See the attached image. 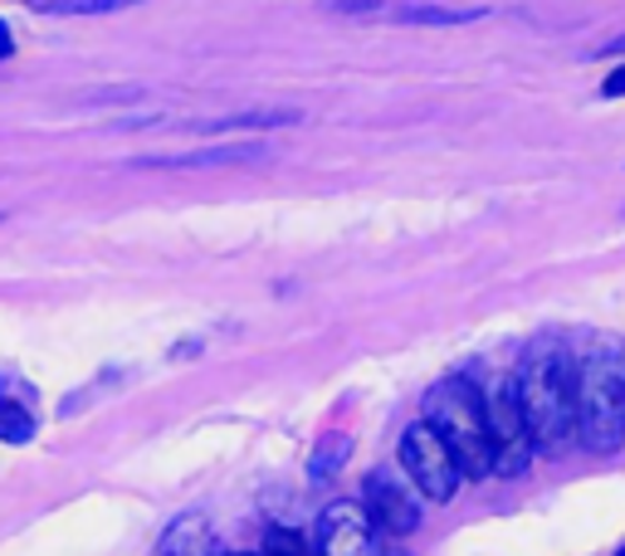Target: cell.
Returning a JSON list of instances; mask_svg holds the SVG:
<instances>
[{"label": "cell", "instance_id": "cell-7", "mask_svg": "<svg viewBox=\"0 0 625 556\" xmlns=\"http://www.w3.org/2000/svg\"><path fill=\"white\" fill-rule=\"evenodd\" d=\"M269 156H274V142H211V146H191V152L132 156L128 166H138V171H215V166L269 162Z\"/></svg>", "mask_w": 625, "mask_h": 556}, {"label": "cell", "instance_id": "cell-18", "mask_svg": "<svg viewBox=\"0 0 625 556\" xmlns=\"http://www.w3.org/2000/svg\"><path fill=\"white\" fill-rule=\"evenodd\" d=\"M0 59H10V30H6V20H0Z\"/></svg>", "mask_w": 625, "mask_h": 556}, {"label": "cell", "instance_id": "cell-14", "mask_svg": "<svg viewBox=\"0 0 625 556\" xmlns=\"http://www.w3.org/2000/svg\"><path fill=\"white\" fill-rule=\"evenodd\" d=\"M40 16H113L122 0H34Z\"/></svg>", "mask_w": 625, "mask_h": 556}, {"label": "cell", "instance_id": "cell-11", "mask_svg": "<svg viewBox=\"0 0 625 556\" xmlns=\"http://www.w3.org/2000/svg\"><path fill=\"white\" fill-rule=\"evenodd\" d=\"M386 16L401 24H474L488 16V6H396Z\"/></svg>", "mask_w": 625, "mask_h": 556}, {"label": "cell", "instance_id": "cell-6", "mask_svg": "<svg viewBox=\"0 0 625 556\" xmlns=\"http://www.w3.org/2000/svg\"><path fill=\"white\" fill-rule=\"evenodd\" d=\"M317 556H386L382 533L376 523L366 517L362 503H327L323 517H317V533H313Z\"/></svg>", "mask_w": 625, "mask_h": 556}, {"label": "cell", "instance_id": "cell-4", "mask_svg": "<svg viewBox=\"0 0 625 556\" xmlns=\"http://www.w3.org/2000/svg\"><path fill=\"white\" fill-rule=\"evenodd\" d=\"M484 415H488V449H494V474L518 478L533 459V435L523 419L518 401V381H494V391L484 395Z\"/></svg>", "mask_w": 625, "mask_h": 556}, {"label": "cell", "instance_id": "cell-10", "mask_svg": "<svg viewBox=\"0 0 625 556\" xmlns=\"http://www.w3.org/2000/svg\"><path fill=\"white\" fill-rule=\"evenodd\" d=\"M157 556H220V542H215V527L205 523L201 513H187L162 533L157 542Z\"/></svg>", "mask_w": 625, "mask_h": 556}, {"label": "cell", "instance_id": "cell-16", "mask_svg": "<svg viewBox=\"0 0 625 556\" xmlns=\"http://www.w3.org/2000/svg\"><path fill=\"white\" fill-rule=\"evenodd\" d=\"M602 93H606V98H621V93H625V64H616V69H611V73H606V83H602Z\"/></svg>", "mask_w": 625, "mask_h": 556}, {"label": "cell", "instance_id": "cell-5", "mask_svg": "<svg viewBox=\"0 0 625 556\" xmlns=\"http://www.w3.org/2000/svg\"><path fill=\"white\" fill-rule=\"evenodd\" d=\"M401 468L411 474L415 493H425L431 503H450L460 493V484H464V468L455 464L450 444L440 439L425 419L401 435Z\"/></svg>", "mask_w": 625, "mask_h": 556}, {"label": "cell", "instance_id": "cell-19", "mask_svg": "<svg viewBox=\"0 0 625 556\" xmlns=\"http://www.w3.org/2000/svg\"><path fill=\"white\" fill-rule=\"evenodd\" d=\"M621 556H625V547H621Z\"/></svg>", "mask_w": 625, "mask_h": 556}, {"label": "cell", "instance_id": "cell-13", "mask_svg": "<svg viewBox=\"0 0 625 556\" xmlns=\"http://www.w3.org/2000/svg\"><path fill=\"white\" fill-rule=\"evenodd\" d=\"M0 439L6 444H30L34 439V415L20 401H0Z\"/></svg>", "mask_w": 625, "mask_h": 556}, {"label": "cell", "instance_id": "cell-8", "mask_svg": "<svg viewBox=\"0 0 625 556\" xmlns=\"http://www.w3.org/2000/svg\"><path fill=\"white\" fill-rule=\"evenodd\" d=\"M366 517L376 523V533H391V537H411L421 527V503L415 493L401 484L391 468H372L366 474Z\"/></svg>", "mask_w": 625, "mask_h": 556}, {"label": "cell", "instance_id": "cell-1", "mask_svg": "<svg viewBox=\"0 0 625 556\" xmlns=\"http://www.w3.org/2000/svg\"><path fill=\"white\" fill-rule=\"evenodd\" d=\"M518 401L533 449H562L577 439V362L557 337H537L518 366Z\"/></svg>", "mask_w": 625, "mask_h": 556}, {"label": "cell", "instance_id": "cell-9", "mask_svg": "<svg viewBox=\"0 0 625 556\" xmlns=\"http://www.w3.org/2000/svg\"><path fill=\"white\" fill-rule=\"evenodd\" d=\"M303 113L299 108H240V113H225V118H205V122H187V132L195 138H215V132H274V128H299Z\"/></svg>", "mask_w": 625, "mask_h": 556}, {"label": "cell", "instance_id": "cell-17", "mask_svg": "<svg viewBox=\"0 0 625 556\" xmlns=\"http://www.w3.org/2000/svg\"><path fill=\"white\" fill-rule=\"evenodd\" d=\"M621 54H625V34H616V40L602 44V59H621Z\"/></svg>", "mask_w": 625, "mask_h": 556}, {"label": "cell", "instance_id": "cell-20", "mask_svg": "<svg viewBox=\"0 0 625 556\" xmlns=\"http://www.w3.org/2000/svg\"><path fill=\"white\" fill-rule=\"evenodd\" d=\"M244 556H250V552H244Z\"/></svg>", "mask_w": 625, "mask_h": 556}, {"label": "cell", "instance_id": "cell-12", "mask_svg": "<svg viewBox=\"0 0 625 556\" xmlns=\"http://www.w3.org/2000/svg\"><path fill=\"white\" fill-rule=\"evenodd\" d=\"M347 449H352L347 435H323V439H317V449L309 459V478H313V484H333V474L342 468V459H347Z\"/></svg>", "mask_w": 625, "mask_h": 556}, {"label": "cell", "instance_id": "cell-3", "mask_svg": "<svg viewBox=\"0 0 625 556\" xmlns=\"http://www.w3.org/2000/svg\"><path fill=\"white\" fill-rule=\"evenodd\" d=\"M425 425L450 444L455 464L464 468V478H484L494 474V449H488V415H484V395L474 381L445 376L435 381L425 395Z\"/></svg>", "mask_w": 625, "mask_h": 556}, {"label": "cell", "instance_id": "cell-15", "mask_svg": "<svg viewBox=\"0 0 625 556\" xmlns=\"http://www.w3.org/2000/svg\"><path fill=\"white\" fill-rule=\"evenodd\" d=\"M260 556H313V542L303 533H293V527H269Z\"/></svg>", "mask_w": 625, "mask_h": 556}, {"label": "cell", "instance_id": "cell-2", "mask_svg": "<svg viewBox=\"0 0 625 556\" xmlns=\"http://www.w3.org/2000/svg\"><path fill=\"white\" fill-rule=\"evenodd\" d=\"M577 439L592 454L625 444V362L611 342H592L577 362Z\"/></svg>", "mask_w": 625, "mask_h": 556}]
</instances>
